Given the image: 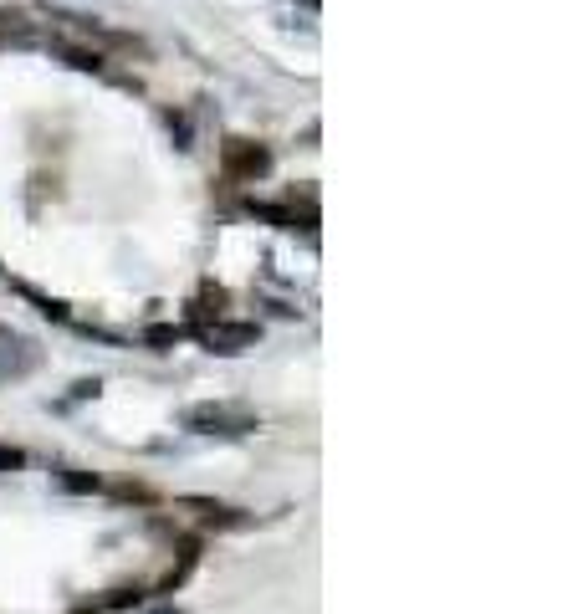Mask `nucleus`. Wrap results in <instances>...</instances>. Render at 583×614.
Listing matches in <instances>:
<instances>
[{"instance_id": "7ed1b4c3", "label": "nucleus", "mask_w": 583, "mask_h": 614, "mask_svg": "<svg viewBox=\"0 0 583 614\" xmlns=\"http://www.w3.org/2000/svg\"><path fill=\"white\" fill-rule=\"evenodd\" d=\"M41 364L36 343L31 338H16V333H0V379H21Z\"/></svg>"}, {"instance_id": "f03ea898", "label": "nucleus", "mask_w": 583, "mask_h": 614, "mask_svg": "<svg viewBox=\"0 0 583 614\" xmlns=\"http://www.w3.org/2000/svg\"><path fill=\"white\" fill-rule=\"evenodd\" d=\"M266 169H272V154H266L261 144H246V139L226 144V174L231 180H261Z\"/></svg>"}, {"instance_id": "20e7f679", "label": "nucleus", "mask_w": 583, "mask_h": 614, "mask_svg": "<svg viewBox=\"0 0 583 614\" xmlns=\"http://www.w3.org/2000/svg\"><path fill=\"white\" fill-rule=\"evenodd\" d=\"M256 338H261L256 323H220V318H215V323L205 328V343L215 348V354H241V348H251Z\"/></svg>"}, {"instance_id": "f257e3e1", "label": "nucleus", "mask_w": 583, "mask_h": 614, "mask_svg": "<svg viewBox=\"0 0 583 614\" xmlns=\"http://www.w3.org/2000/svg\"><path fill=\"white\" fill-rule=\"evenodd\" d=\"M185 430H195V435H251V430H261V415H251V410H241V405H226V400H210V405H190L185 410Z\"/></svg>"}, {"instance_id": "39448f33", "label": "nucleus", "mask_w": 583, "mask_h": 614, "mask_svg": "<svg viewBox=\"0 0 583 614\" xmlns=\"http://www.w3.org/2000/svg\"><path fill=\"white\" fill-rule=\"evenodd\" d=\"M62 57H67L72 67H82V72H103V57H98V52H77V47H62Z\"/></svg>"}, {"instance_id": "0eeeda50", "label": "nucleus", "mask_w": 583, "mask_h": 614, "mask_svg": "<svg viewBox=\"0 0 583 614\" xmlns=\"http://www.w3.org/2000/svg\"><path fill=\"white\" fill-rule=\"evenodd\" d=\"M26 466V451L21 446H0V471H21Z\"/></svg>"}, {"instance_id": "423d86ee", "label": "nucleus", "mask_w": 583, "mask_h": 614, "mask_svg": "<svg viewBox=\"0 0 583 614\" xmlns=\"http://www.w3.org/2000/svg\"><path fill=\"white\" fill-rule=\"evenodd\" d=\"M144 343H154V348H164V343H179V328L159 323V328H149V333H144Z\"/></svg>"}, {"instance_id": "6e6552de", "label": "nucleus", "mask_w": 583, "mask_h": 614, "mask_svg": "<svg viewBox=\"0 0 583 614\" xmlns=\"http://www.w3.org/2000/svg\"><path fill=\"white\" fill-rule=\"evenodd\" d=\"M62 487H67V492H98L103 481H98V476H62Z\"/></svg>"}]
</instances>
